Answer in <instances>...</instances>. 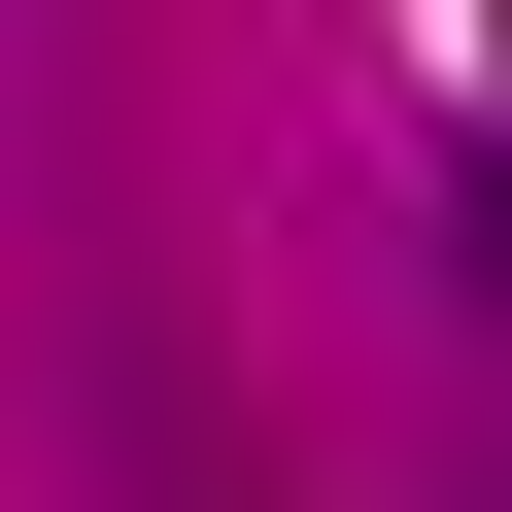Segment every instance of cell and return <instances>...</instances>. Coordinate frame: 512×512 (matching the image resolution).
<instances>
[]
</instances>
